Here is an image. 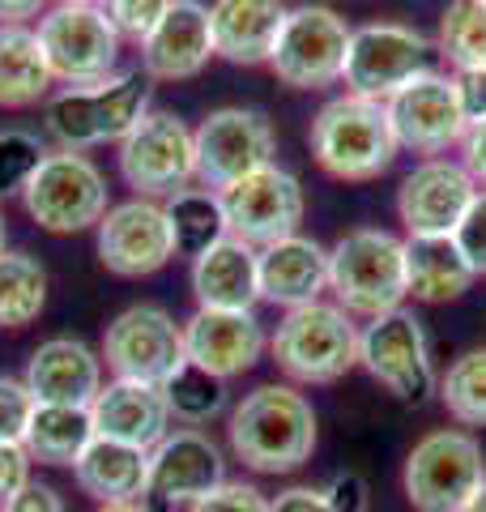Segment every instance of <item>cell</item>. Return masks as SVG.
Masks as SVG:
<instances>
[{"mask_svg": "<svg viewBox=\"0 0 486 512\" xmlns=\"http://www.w3.org/2000/svg\"><path fill=\"white\" fill-rule=\"evenodd\" d=\"M435 52L431 39L414 26L401 22H367L350 30L346 43V64H342V82L346 94L359 99L384 103L388 94H397L410 77L431 69L427 56Z\"/></svg>", "mask_w": 486, "mask_h": 512, "instance_id": "12", "label": "cell"}, {"mask_svg": "<svg viewBox=\"0 0 486 512\" xmlns=\"http://www.w3.org/2000/svg\"><path fill=\"white\" fill-rule=\"evenodd\" d=\"M307 141H312V158L320 171L346 184L380 180L401 150L384 103L359 99V94H337L324 103L307 128Z\"/></svg>", "mask_w": 486, "mask_h": 512, "instance_id": "2", "label": "cell"}, {"mask_svg": "<svg viewBox=\"0 0 486 512\" xmlns=\"http://www.w3.org/2000/svg\"><path fill=\"white\" fill-rule=\"evenodd\" d=\"M22 205L39 231H52V235L90 231L111 210L107 175L99 171L94 158L77 150H47V158L22 192Z\"/></svg>", "mask_w": 486, "mask_h": 512, "instance_id": "7", "label": "cell"}, {"mask_svg": "<svg viewBox=\"0 0 486 512\" xmlns=\"http://www.w3.org/2000/svg\"><path fill=\"white\" fill-rule=\"evenodd\" d=\"M478 197V184L452 158H423L397 188V218L405 239L414 235H452L465 218L469 201Z\"/></svg>", "mask_w": 486, "mask_h": 512, "instance_id": "19", "label": "cell"}, {"mask_svg": "<svg viewBox=\"0 0 486 512\" xmlns=\"http://www.w3.org/2000/svg\"><path fill=\"white\" fill-rule=\"evenodd\" d=\"M47 0H0V26H26V18H43Z\"/></svg>", "mask_w": 486, "mask_h": 512, "instance_id": "47", "label": "cell"}, {"mask_svg": "<svg viewBox=\"0 0 486 512\" xmlns=\"http://www.w3.org/2000/svg\"><path fill=\"white\" fill-rule=\"evenodd\" d=\"M167 222H171V239H175V256H201L209 244H218L226 235V214L218 192L209 188H184L167 197Z\"/></svg>", "mask_w": 486, "mask_h": 512, "instance_id": "32", "label": "cell"}, {"mask_svg": "<svg viewBox=\"0 0 486 512\" xmlns=\"http://www.w3.org/2000/svg\"><path fill=\"white\" fill-rule=\"evenodd\" d=\"M47 269L30 252H0V329H26L43 316Z\"/></svg>", "mask_w": 486, "mask_h": 512, "instance_id": "31", "label": "cell"}, {"mask_svg": "<svg viewBox=\"0 0 486 512\" xmlns=\"http://www.w3.org/2000/svg\"><path fill=\"white\" fill-rule=\"evenodd\" d=\"M47 158V146L26 128H0V201L22 197L30 175Z\"/></svg>", "mask_w": 486, "mask_h": 512, "instance_id": "36", "label": "cell"}, {"mask_svg": "<svg viewBox=\"0 0 486 512\" xmlns=\"http://www.w3.org/2000/svg\"><path fill=\"white\" fill-rule=\"evenodd\" d=\"M192 295H197V308L252 312L261 303L256 248L235 235H222L201 256H192Z\"/></svg>", "mask_w": 486, "mask_h": 512, "instance_id": "25", "label": "cell"}, {"mask_svg": "<svg viewBox=\"0 0 486 512\" xmlns=\"http://www.w3.org/2000/svg\"><path fill=\"white\" fill-rule=\"evenodd\" d=\"M197 137V180L209 192L231 188L243 175L273 163L278 137L265 111L256 107H218L192 128Z\"/></svg>", "mask_w": 486, "mask_h": 512, "instance_id": "15", "label": "cell"}, {"mask_svg": "<svg viewBox=\"0 0 486 512\" xmlns=\"http://www.w3.org/2000/svg\"><path fill=\"white\" fill-rule=\"evenodd\" d=\"M52 77L64 86H90L116 73L120 35L99 5H52L35 26Z\"/></svg>", "mask_w": 486, "mask_h": 512, "instance_id": "13", "label": "cell"}, {"mask_svg": "<svg viewBox=\"0 0 486 512\" xmlns=\"http://www.w3.org/2000/svg\"><path fill=\"white\" fill-rule=\"evenodd\" d=\"M188 512H269V495L252 483H231V478H226L222 487L201 495V500H192Z\"/></svg>", "mask_w": 486, "mask_h": 512, "instance_id": "40", "label": "cell"}, {"mask_svg": "<svg viewBox=\"0 0 486 512\" xmlns=\"http://www.w3.org/2000/svg\"><path fill=\"white\" fill-rule=\"evenodd\" d=\"M56 5H99V0H56Z\"/></svg>", "mask_w": 486, "mask_h": 512, "instance_id": "50", "label": "cell"}, {"mask_svg": "<svg viewBox=\"0 0 486 512\" xmlns=\"http://www.w3.org/2000/svg\"><path fill=\"white\" fill-rule=\"evenodd\" d=\"M269 512H333L320 487H286L278 500H269Z\"/></svg>", "mask_w": 486, "mask_h": 512, "instance_id": "45", "label": "cell"}, {"mask_svg": "<svg viewBox=\"0 0 486 512\" xmlns=\"http://www.w3.org/2000/svg\"><path fill=\"white\" fill-rule=\"evenodd\" d=\"M465 512H486V483H482V491L474 495V500L465 504Z\"/></svg>", "mask_w": 486, "mask_h": 512, "instance_id": "49", "label": "cell"}, {"mask_svg": "<svg viewBox=\"0 0 486 512\" xmlns=\"http://www.w3.org/2000/svg\"><path fill=\"white\" fill-rule=\"evenodd\" d=\"M461 167L469 171V180L478 188H486V120L469 124L461 137Z\"/></svg>", "mask_w": 486, "mask_h": 512, "instance_id": "44", "label": "cell"}, {"mask_svg": "<svg viewBox=\"0 0 486 512\" xmlns=\"http://www.w3.org/2000/svg\"><path fill=\"white\" fill-rule=\"evenodd\" d=\"M0 252H5V214H0Z\"/></svg>", "mask_w": 486, "mask_h": 512, "instance_id": "51", "label": "cell"}, {"mask_svg": "<svg viewBox=\"0 0 486 512\" xmlns=\"http://www.w3.org/2000/svg\"><path fill=\"white\" fill-rule=\"evenodd\" d=\"M256 278H261V299L286 312L316 303L329 291V248L307 235H286L256 252Z\"/></svg>", "mask_w": 486, "mask_h": 512, "instance_id": "23", "label": "cell"}, {"mask_svg": "<svg viewBox=\"0 0 486 512\" xmlns=\"http://www.w3.org/2000/svg\"><path fill=\"white\" fill-rule=\"evenodd\" d=\"M265 329L256 312H218V308H197L184 320V355L188 363L205 367L218 380H235L252 372L265 355Z\"/></svg>", "mask_w": 486, "mask_h": 512, "instance_id": "20", "label": "cell"}, {"mask_svg": "<svg viewBox=\"0 0 486 512\" xmlns=\"http://www.w3.org/2000/svg\"><path fill=\"white\" fill-rule=\"evenodd\" d=\"M99 359L116 380L162 389L184 367V325L158 303H133L103 329Z\"/></svg>", "mask_w": 486, "mask_h": 512, "instance_id": "8", "label": "cell"}, {"mask_svg": "<svg viewBox=\"0 0 486 512\" xmlns=\"http://www.w3.org/2000/svg\"><path fill=\"white\" fill-rule=\"evenodd\" d=\"M120 175L137 197H175L197 180V137L175 111H145L120 141Z\"/></svg>", "mask_w": 486, "mask_h": 512, "instance_id": "9", "label": "cell"}, {"mask_svg": "<svg viewBox=\"0 0 486 512\" xmlns=\"http://www.w3.org/2000/svg\"><path fill=\"white\" fill-rule=\"evenodd\" d=\"M162 397H167V410H171V423L180 427H201L214 423L218 414L226 410V380L209 376L205 367L188 363L175 372L167 384H162Z\"/></svg>", "mask_w": 486, "mask_h": 512, "instance_id": "34", "label": "cell"}, {"mask_svg": "<svg viewBox=\"0 0 486 512\" xmlns=\"http://www.w3.org/2000/svg\"><path fill=\"white\" fill-rule=\"evenodd\" d=\"M5 512H69V508H64L60 491L52 483H35V478H30V483L5 504Z\"/></svg>", "mask_w": 486, "mask_h": 512, "instance_id": "43", "label": "cell"}, {"mask_svg": "<svg viewBox=\"0 0 486 512\" xmlns=\"http://www.w3.org/2000/svg\"><path fill=\"white\" fill-rule=\"evenodd\" d=\"M90 419H94V436L137 444L145 453L171 431V410L162 389L137 380H107L99 397L90 402Z\"/></svg>", "mask_w": 486, "mask_h": 512, "instance_id": "24", "label": "cell"}, {"mask_svg": "<svg viewBox=\"0 0 486 512\" xmlns=\"http://www.w3.org/2000/svg\"><path fill=\"white\" fill-rule=\"evenodd\" d=\"M286 0H214L209 30H214V56L231 64H269L278 30L286 22Z\"/></svg>", "mask_w": 486, "mask_h": 512, "instance_id": "26", "label": "cell"}, {"mask_svg": "<svg viewBox=\"0 0 486 512\" xmlns=\"http://www.w3.org/2000/svg\"><path fill=\"white\" fill-rule=\"evenodd\" d=\"M320 491L333 512H371V487H367V478L354 470H337Z\"/></svg>", "mask_w": 486, "mask_h": 512, "instance_id": "41", "label": "cell"}, {"mask_svg": "<svg viewBox=\"0 0 486 512\" xmlns=\"http://www.w3.org/2000/svg\"><path fill=\"white\" fill-rule=\"evenodd\" d=\"M56 86L43 43L30 26H0V107H35Z\"/></svg>", "mask_w": 486, "mask_h": 512, "instance_id": "29", "label": "cell"}, {"mask_svg": "<svg viewBox=\"0 0 486 512\" xmlns=\"http://www.w3.org/2000/svg\"><path fill=\"white\" fill-rule=\"evenodd\" d=\"M222 483H226V453L201 427H175L150 448L145 504H158V508L192 504Z\"/></svg>", "mask_w": 486, "mask_h": 512, "instance_id": "17", "label": "cell"}, {"mask_svg": "<svg viewBox=\"0 0 486 512\" xmlns=\"http://www.w3.org/2000/svg\"><path fill=\"white\" fill-rule=\"evenodd\" d=\"M0 512H5V508H0Z\"/></svg>", "mask_w": 486, "mask_h": 512, "instance_id": "52", "label": "cell"}, {"mask_svg": "<svg viewBox=\"0 0 486 512\" xmlns=\"http://www.w3.org/2000/svg\"><path fill=\"white\" fill-rule=\"evenodd\" d=\"M94 440L90 406H35L26 427V457L39 466H77V457Z\"/></svg>", "mask_w": 486, "mask_h": 512, "instance_id": "30", "label": "cell"}, {"mask_svg": "<svg viewBox=\"0 0 486 512\" xmlns=\"http://www.w3.org/2000/svg\"><path fill=\"white\" fill-rule=\"evenodd\" d=\"M214 60V30L201 0H171L162 22L141 43V73L150 82H188Z\"/></svg>", "mask_w": 486, "mask_h": 512, "instance_id": "21", "label": "cell"}, {"mask_svg": "<svg viewBox=\"0 0 486 512\" xmlns=\"http://www.w3.org/2000/svg\"><path fill=\"white\" fill-rule=\"evenodd\" d=\"M329 291L350 316H384L405 303V239L384 227L346 231L329 248Z\"/></svg>", "mask_w": 486, "mask_h": 512, "instance_id": "5", "label": "cell"}, {"mask_svg": "<svg viewBox=\"0 0 486 512\" xmlns=\"http://www.w3.org/2000/svg\"><path fill=\"white\" fill-rule=\"evenodd\" d=\"M30 483V457L22 444H0V508Z\"/></svg>", "mask_w": 486, "mask_h": 512, "instance_id": "42", "label": "cell"}, {"mask_svg": "<svg viewBox=\"0 0 486 512\" xmlns=\"http://www.w3.org/2000/svg\"><path fill=\"white\" fill-rule=\"evenodd\" d=\"M482 483L486 453L465 427H435L405 453L401 487L414 512H465Z\"/></svg>", "mask_w": 486, "mask_h": 512, "instance_id": "6", "label": "cell"}, {"mask_svg": "<svg viewBox=\"0 0 486 512\" xmlns=\"http://www.w3.org/2000/svg\"><path fill=\"white\" fill-rule=\"evenodd\" d=\"M145 474H150V453L145 448L94 436L86 453L77 457L73 483L94 504H120V500H145Z\"/></svg>", "mask_w": 486, "mask_h": 512, "instance_id": "27", "label": "cell"}, {"mask_svg": "<svg viewBox=\"0 0 486 512\" xmlns=\"http://www.w3.org/2000/svg\"><path fill=\"white\" fill-rule=\"evenodd\" d=\"M440 402L461 427H486V346H469L448 363Z\"/></svg>", "mask_w": 486, "mask_h": 512, "instance_id": "35", "label": "cell"}, {"mask_svg": "<svg viewBox=\"0 0 486 512\" xmlns=\"http://www.w3.org/2000/svg\"><path fill=\"white\" fill-rule=\"evenodd\" d=\"M150 111V77L145 73H111L90 86H60L47 99V133L60 141V150H94L107 141L133 133L137 120Z\"/></svg>", "mask_w": 486, "mask_h": 512, "instance_id": "3", "label": "cell"}, {"mask_svg": "<svg viewBox=\"0 0 486 512\" xmlns=\"http://www.w3.org/2000/svg\"><path fill=\"white\" fill-rule=\"evenodd\" d=\"M431 47L457 73L486 69V0H448Z\"/></svg>", "mask_w": 486, "mask_h": 512, "instance_id": "33", "label": "cell"}, {"mask_svg": "<svg viewBox=\"0 0 486 512\" xmlns=\"http://www.w3.org/2000/svg\"><path fill=\"white\" fill-rule=\"evenodd\" d=\"M474 269L465 265L452 235H414L405 239V286L418 303H452L474 286Z\"/></svg>", "mask_w": 486, "mask_h": 512, "instance_id": "28", "label": "cell"}, {"mask_svg": "<svg viewBox=\"0 0 486 512\" xmlns=\"http://www.w3.org/2000/svg\"><path fill=\"white\" fill-rule=\"evenodd\" d=\"M226 444L256 474H290L316 453V410L295 384H256L231 406Z\"/></svg>", "mask_w": 486, "mask_h": 512, "instance_id": "1", "label": "cell"}, {"mask_svg": "<svg viewBox=\"0 0 486 512\" xmlns=\"http://www.w3.org/2000/svg\"><path fill=\"white\" fill-rule=\"evenodd\" d=\"M350 22L329 5H299L286 13V22L273 43L269 69L290 90H324L342 82Z\"/></svg>", "mask_w": 486, "mask_h": 512, "instance_id": "10", "label": "cell"}, {"mask_svg": "<svg viewBox=\"0 0 486 512\" xmlns=\"http://www.w3.org/2000/svg\"><path fill=\"white\" fill-rule=\"evenodd\" d=\"M384 111L388 124H393L397 146L423 158H440L448 146H461L469 128L457 77L440 69H423L418 77H410L397 94L384 99Z\"/></svg>", "mask_w": 486, "mask_h": 512, "instance_id": "14", "label": "cell"}, {"mask_svg": "<svg viewBox=\"0 0 486 512\" xmlns=\"http://www.w3.org/2000/svg\"><path fill=\"white\" fill-rule=\"evenodd\" d=\"M218 201H222V214H226V235L252 244L256 252L278 244L286 235H299V222L307 210L303 184L278 163L243 175V180H235L231 188H222Z\"/></svg>", "mask_w": 486, "mask_h": 512, "instance_id": "16", "label": "cell"}, {"mask_svg": "<svg viewBox=\"0 0 486 512\" xmlns=\"http://www.w3.org/2000/svg\"><path fill=\"white\" fill-rule=\"evenodd\" d=\"M94 512H154V504H145V500H120V504H99Z\"/></svg>", "mask_w": 486, "mask_h": 512, "instance_id": "48", "label": "cell"}, {"mask_svg": "<svg viewBox=\"0 0 486 512\" xmlns=\"http://www.w3.org/2000/svg\"><path fill=\"white\" fill-rule=\"evenodd\" d=\"M35 397H30L26 380L18 376H0V444H22L30 414H35Z\"/></svg>", "mask_w": 486, "mask_h": 512, "instance_id": "38", "label": "cell"}, {"mask_svg": "<svg viewBox=\"0 0 486 512\" xmlns=\"http://www.w3.org/2000/svg\"><path fill=\"white\" fill-rule=\"evenodd\" d=\"M452 244L461 248L465 265L482 278L486 274V188H478V197L469 201L465 218L457 222V231H452Z\"/></svg>", "mask_w": 486, "mask_h": 512, "instance_id": "39", "label": "cell"}, {"mask_svg": "<svg viewBox=\"0 0 486 512\" xmlns=\"http://www.w3.org/2000/svg\"><path fill=\"white\" fill-rule=\"evenodd\" d=\"M457 90H461L465 120H469V124L486 120V69H478V73H457Z\"/></svg>", "mask_w": 486, "mask_h": 512, "instance_id": "46", "label": "cell"}, {"mask_svg": "<svg viewBox=\"0 0 486 512\" xmlns=\"http://www.w3.org/2000/svg\"><path fill=\"white\" fill-rule=\"evenodd\" d=\"M269 355L295 384H337L359 367V325L337 303H303L278 320Z\"/></svg>", "mask_w": 486, "mask_h": 512, "instance_id": "4", "label": "cell"}, {"mask_svg": "<svg viewBox=\"0 0 486 512\" xmlns=\"http://www.w3.org/2000/svg\"><path fill=\"white\" fill-rule=\"evenodd\" d=\"M171 0H99L103 18L111 22V30L120 35V43H145L150 39V30L162 22V13H167Z\"/></svg>", "mask_w": 486, "mask_h": 512, "instance_id": "37", "label": "cell"}, {"mask_svg": "<svg viewBox=\"0 0 486 512\" xmlns=\"http://www.w3.org/2000/svg\"><path fill=\"white\" fill-rule=\"evenodd\" d=\"M22 380L39 406H90L103 389V359L77 338H47Z\"/></svg>", "mask_w": 486, "mask_h": 512, "instance_id": "22", "label": "cell"}, {"mask_svg": "<svg viewBox=\"0 0 486 512\" xmlns=\"http://www.w3.org/2000/svg\"><path fill=\"white\" fill-rule=\"evenodd\" d=\"M94 231H99V261L116 278H150L175 256L167 210L150 197L111 205Z\"/></svg>", "mask_w": 486, "mask_h": 512, "instance_id": "18", "label": "cell"}, {"mask_svg": "<svg viewBox=\"0 0 486 512\" xmlns=\"http://www.w3.org/2000/svg\"><path fill=\"white\" fill-rule=\"evenodd\" d=\"M359 367L380 380L388 393L401 402H427L435 389V367H431V342L427 329L410 308H393L384 316H371L359 329Z\"/></svg>", "mask_w": 486, "mask_h": 512, "instance_id": "11", "label": "cell"}]
</instances>
